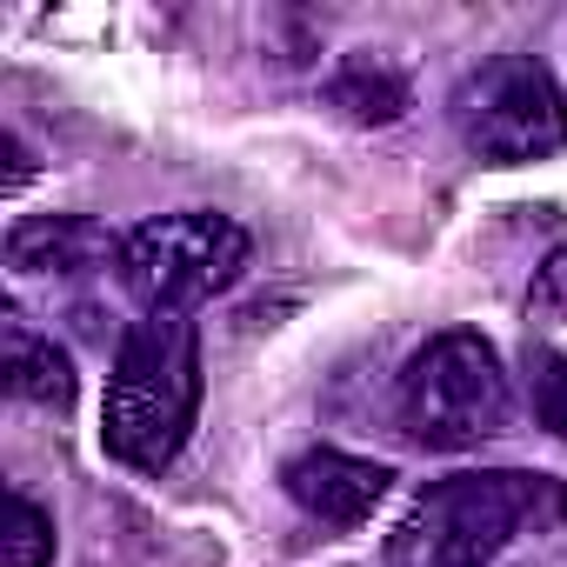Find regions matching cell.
Segmentation results:
<instances>
[{
    "instance_id": "obj_4",
    "label": "cell",
    "mask_w": 567,
    "mask_h": 567,
    "mask_svg": "<svg viewBox=\"0 0 567 567\" xmlns=\"http://www.w3.org/2000/svg\"><path fill=\"white\" fill-rule=\"evenodd\" d=\"M247 227L214 207H181L154 214L121 234V288L141 301V315H194L200 301L227 295L247 274Z\"/></svg>"
},
{
    "instance_id": "obj_6",
    "label": "cell",
    "mask_w": 567,
    "mask_h": 567,
    "mask_svg": "<svg viewBox=\"0 0 567 567\" xmlns=\"http://www.w3.org/2000/svg\"><path fill=\"white\" fill-rule=\"evenodd\" d=\"M280 487H288V501L321 527H361L388 501L394 474L381 461H361V454H341V447H308L280 467Z\"/></svg>"
},
{
    "instance_id": "obj_2",
    "label": "cell",
    "mask_w": 567,
    "mask_h": 567,
    "mask_svg": "<svg viewBox=\"0 0 567 567\" xmlns=\"http://www.w3.org/2000/svg\"><path fill=\"white\" fill-rule=\"evenodd\" d=\"M200 414V334L187 315H141L107 368L101 447L134 474L174 467Z\"/></svg>"
},
{
    "instance_id": "obj_12",
    "label": "cell",
    "mask_w": 567,
    "mask_h": 567,
    "mask_svg": "<svg viewBox=\"0 0 567 567\" xmlns=\"http://www.w3.org/2000/svg\"><path fill=\"white\" fill-rule=\"evenodd\" d=\"M527 315L534 321H567V247H554L534 274V288H527Z\"/></svg>"
},
{
    "instance_id": "obj_7",
    "label": "cell",
    "mask_w": 567,
    "mask_h": 567,
    "mask_svg": "<svg viewBox=\"0 0 567 567\" xmlns=\"http://www.w3.org/2000/svg\"><path fill=\"white\" fill-rule=\"evenodd\" d=\"M107 260H121V240L87 214H28V220L8 227V267L21 280H34V274H94Z\"/></svg>"
},
{
    "instance_id": "obj_1",
    "label": "cell",
    "mask_w": 567,
    "mask_h": 567,
    "mask_svg": "<svg viewBox=\"0 0 567 567\" xmlns=\"http://www.w3.org/2000/svg\"><path fill=\"white\" fill-rule=\"evenodd\" d=\"M520 527L567 534V481L520 474V467H481L447 474L414 494L401 527L388 534V567H487Z\"/></svg>"
},
{
    "instance_id": "obj_5",
    "label": "cell",
    "mask_w": 567,
    "mask_h": 567,
    "mask_svg": "<svg viewBox=\"0 0 567 567\" xmlns=\"http://www.w3.org/2000/svg\"><path fill=\"white\" fill-rule=\"evenodd\" d=\"M447 121L461 147L487 167H527L567 147V94L547 61L494 54L447 94Z\"/></svg>"
},
{
    "instance_id": "obj_8",
    "label": "cell",
    "mask_w": 567,
    "mask_h": 567,
    "mask_svg": "<svg viewBox=\"0 0 567 567\" xmlns=\"http://www.w3.org/2000/svg\"><path fill=\"white\" fill-rule=\"evenodd\" d=\"M0 374H8V394L14 401H34V408H74V361L68 348H54V334H41L21 308L0 315Z\"/></svg>"
},
{
    "instance_id": "obj_9",
    "label": "cell",
    "mask_w": 567,
    "mask_h": 567,
    "mask_svg": "<svg viewBox=\"0 0 567 567\" xmlns=\"http://www.w3.org/2000/svg\"><path fill=\"white\" fill-rule=\"evenodd\" d=\"M328 101H334V107H348L361 127H388V121H401V107H408V81H401L388 61L354 54V61L328 81Z\"/></svg>"
},
{
    "instance_id": "obj_10",
    "label": "cell",
    "mask_w": 567,
    "mask_h": 567,
    "mask_svg": "<svg viewBox=\"0 0 567 567\" xmlns=\"http://www.w3.org/2000/svg\"><path fill=\"white\" fill-rule=\"evenodd\" d=\"M54 560V514L8 487V527H0V567H48Z\"/></svg>"
},
{
    "instance_id": "obj_13",
    "label": "cell",
    "mask_w": 567,
    "mask_h": 567,
    "mask_svg": "<svg viewBox=\"0 0 567 567\" xmlns=\"http://www.w3.org/2000/svg\"><path fill=\"white\" fill-rule=\"evenodd\" d=\"M8 161H14V167H8V194H21V187H28V174H34V154H28V141H21V134H8Z\"/></svg>"
},
{
    "instance_id": "obj_3",
    "label": "cell",
    "mask_w": 567,
    "mask_h": 567,
    "mask_svg": "<svg viewBox=\"0 0 567 567\" xmlns=\"http://www.w3.org/2000/svg\"><path fill=\"white\" fill-rule=\"evenodd\" d=\"M514 421V381L487 334L447 328L401 368V427L434 454H467Z\"/></svg>"
},
{
    "instance_id": "obj_11",
    "label": "cell",
    "mask_w": 567,
    "mask_h": 567,
    "mask_svg": "<svg viewBox=\"0 0 567 567\" xmlns=\"http://www.w3.org/2000/svg\"><path fill=\"white\" fill-rule=\"evenodd\" d=\"M527 374H534V414H540V427L567 441V354L560 348H534Z\"/></svg>"
}]
</instances>
